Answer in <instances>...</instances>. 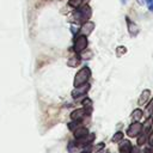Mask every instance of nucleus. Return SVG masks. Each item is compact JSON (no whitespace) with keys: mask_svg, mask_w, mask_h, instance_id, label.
<instances>
[{"mask_svg":"<svg viewBox=\"0 0 153 153\" xmlns=\"http://www.w3.org/2000/svg\"><path fill=\"white\" fill-rule=\"evenodd\" d=\"M91 16H92V8L88 4H85L82 6H79V7L74 8V11L71 13L69 20L74 25H81L85 22L90 20Z\"/></svg>","mask_w":153,"mask_h":153,"instance_id":"1","label":"nucleus"},{"mask_svg":"<svg viewBox=\"0 0 153 153\" xmlns=\"http://www.w3.org/2000/svg\"><path fill=\"white\" fill-rule=\"evenodd\" d=\"M91 75H92L91 68H90L88 66H82V67L75 73L74 81H73V86H74V87H78V86H80V85H84V84L88 82Z\"/></svg>","mask_w":153,"mask_h":153,"instance_id":"2","label":"nucleus"},{"mask_svg":"<svg viewBox=\"0 0 153 153\" xmlns=\"http://www.w3.org/2000/svg\"><path fill=\"white\" fill-rule=\"evenodd\" d=\"M88 45V39L87 36L81 35V33H76L74 36V42H73V51L75 54L81 53L82 50H85Z\"/></svg>","mask_w":153,"mask_h":153,"instance_id":"3","label":"nucleus"},{"mask_svg":"<svg viewBox=\"0 0 153 153\" xmlns=\"http://www.w3.org/2000/svg\"><path fill=\"white\" fill-rule=\"evenodd\" d=\"M90 88H91V84L90 82H86L84 85H80L78 87H74V90L72 91V97L74 99H78L80 97H84V96L87 94V92L90 91Z\"/></svg>","mask_w":153,"mask_h":153,"instance_id":"4","label":"nucleus"},{"mask_svg":"<svg viewBox=\"0 0 153 153\" xmlns=\"http://www.w3.org/2000/svg\"><path fill=\"white\" fill-rule=\"evenodd\" d=\"M141 130H142V123H140V121L131 122L127 128V135L129 137H136L141 133Z\"/></svg>","mask_w":153,"mask_h":153,"instance_id":"5","label":"nucleus"},{"mask_svg":"<svg viewBox=\"0 0 153 153\" xmlns=\"http://www.w3.org/2000/svg\"><path fill=\"white\" fill-rule=\"evenodd\" d=\"M94 27H96L94 23H93V22H91V20H87V22H85L84 24H81V26L79 27L78 33H81V35L88 36V35H91V33H92V31L94 30Z\"/></svg>","mask_w":153,"mask_h":153,"instance_id":"6","label":"nucleus"},{"mask_svg":"<svg viewBox=\"0 0 153 153\" xmlns=\"http://www.w3.org/2000/svg\"><path fill=\"white\" fill-rule=\"evenodd\" d=\"M126 22H127V27H128V32L131 37H135L137 33H139V26L129 18V17H126Z\"/></svg>","mask_w":153,"mask_h":153,"instance_id":"7","label":"nucleus"},{"mask_svg":"<svg viewBox=\"0 0 153 153\" xmlns=\"http://www.w3.org/2000/svg\"><path fill=\"white\" fill-rule=\"evenodd\" d=\"M120 145H118V151H120V153H129L130 152V148H131V142L128 140V139H122L120 142H118Z\"/></svg>","mask_w":153,"mask_h":153,"instance_id":"8","label":"nucleus"},{"mask_svg":"<svg viewBox=\"0 0 153 153\" xmlns=\"http://www.w3.org/2000/svg\"><path fill=\"white\" fill-rule=\"evenodd\" d=\"M88 134H90L88 129H87L86 127H84V126H81V127L76 128V129L73 131V135H74V140H79V139H82V137L87 136Z\"/></svg>","mask_w":153,"mask_h":153,"instance_id":"9","label":"nucleus"},{"mask_svg":"<svg viewBox=\"0 0 153 153\" xmlns=\"http://www.w3.org/2000/svg\"><path fill=\"white\" fill-rule=\"evenodd\" d=\"M85 116H86V112L82 108L81 109H75L71 112V120L72 121H82Z\"/></svg>","mask_w":153,"mask_h":153,"instance_id":"10","label":"nucleus"},{"mask_svg":"<svg viewBox=\"0 0 153 153\" xmlns=\"http://www.w3.org/2000/svg\"><path fill=\"white\" fill-rule=\"evenodd\" d=\"M149 99H151V90L145 88V90L140 93V96H139L137 104H139V105H145Z\"/></svg>","mask_w":153,"mask_h":153,"instance_id":"11","label":"nucleus"},{"mask_svg":"<svg viewBox=\"0 0 153 153\" xmlns=\"http://www.w3.org/2000/svg\"><path fill=\"white\" fill-rule=\"evenodd\" d=\"M82 109L85 110L86 116H91L92 110H93V106H92V100H91L90 98L86 97V98L82 100Z\"/></svg>","mask_w":153,"mask_h":153,"instance_id":"12","label":"nucleus"},{"mask_svg":"<svg viewBox=\"0 0 153 153\" xmlns=\"http://www.w3.org/2000/svg\"><path fill=\"white\" fill-rule=\"evenodd\" d=\"M143 117V111L141 110V109H134L133 111H131V115H130V120H131V122H137V121H140L141 118Z\"/></svg>","mask_w":153,"mask_h":153,"instance_id":"13","label":"nucleus"},{"mask_svg":"<svg viewBox=\"0 0 153 153\" xmlns=\"http://www.w3.org/2000/svg\"><path fill=\"white\" fill-rule=\"evenodd\" d=\"M80 62H81V59L79 57V55H78V54H75L74 56H72V57L67 61V65H68V67L74 68V67H79Z\"/></svg>","mask_w":153,"mask_h":153,"instance_id":"14","label":"nucleus"},{"mask_svg":"<svg viewBox=\"0 0 153 153\" xmlns=\"http://www.w3.org/2000/svg\"><path fill=\"white\" fill-rule=\"evenodd\" d=\"M146 108H145V111H143V115H146V117H152L153 115V98H151L147 103H146Z\"/></svg>","mask_w":153,"mask_h":153,"instance_id":"15","label":"nucleus"},{"mask_svg":"<svg viewBox=\"0 0 153 153\" xmlns=\"http://www.w3.org/2000/svg\"><path fill=\"white\" fill-rule=\"evenodd\" d=\"M153 129V126H152V120H151V117H148V118H146V121L142 123V133H146V134H148L151 130Z\"/></svg>","mask_w":153,"mask_h":153,"instance_id":"16","label":"nucleus"},{"mask_svg":"<svg viewBox=\"0 0 153 153\" xmlns=\"http://www.w3.org/2000/svg\"><path fill=\"white\" fill-rule=\"evenodd\" d=\"M90 0H68V6L72 7V8H76L79 6H82L85 4H88Z\"/></svg>","mask_w":153,"mask_h":153,"instance_id":"17","label":"nucleus"},{"mask_svg":"<svg viewBox=\"0 0 153 153\" xmlns=\"http://www.w3.org/2000/svg\"><path fill=\"white\" fill-rule=\"evenodd\" d=\"M147 136H148V134L141 131V133L136 136V137H137V141H136L137 146H142V145H145V143L147 142Z\"/></svg>","mask_w":153,"mask_h":153,"instance_id":"18","label":"nucleus"},{"mask_svg":"<svg viewBox=\"0 0 153 153\" xmlns=\"http://www.w3.org/2000/svg\"><path fill=\"white\" fill-rule=\"evenodd\" d=\"M81 122H82V121H71V122L67 124V127H68V129H69L71 131H74L76 128H79V127L82 126Z\"/></svg>","mask_w":153,"mask_h":153,"instance_id":"19","label":"nucleus"},{"mask_svg":"<svg viewBox=\"0 0 153 153\" xmlns=\"http://www.w3.org/2000/svg\"><path fill=\"white\" fill-rule=\"evenodd\" d=\"M78 55H79V57H80L81 60H90L93 54H92L91 50H86V49H85V50H82L81 53H79Z\"/></svg>","mask_w":153,"mask_h":153,"instance_id":"20","label":"nucleus"},{"mask_svg":"<svg viewBox=\"0 0 153 153\" xmlns=\"http://www.w3.org/2000/svg\"><path fill=\"white\" fill-rule=\"evenodd\" d=\"M123 137H124V134H123V133L120 130V131H116V133L114 134V136L111 137V141H112L114 143H117V142H120V141H121Z\"/></svg>","mask_w":153,"mask_h":153,"instance_id":"21","label":"nucleus"},{"mask_svg":"<svg viewBox=\"0 0 153 153\" xmlns=\"http://www.w3.org/2000/svg\"><path fill=\"white\" fill-rule=\"evenodd\" d=\"M104 147H105V143H104V142H99V143H97L96 146L92 145V153H99L100 151L104 149Z\"/></svg>","mask_w":153,"mask_h":153,"instance_id":"22","label":"nucleus"},{"mask_svg":"<svg viewBox=\"0 0 153 153\" xmlns=\"http://www.w3.org/2000/svg\"><path fill=\"white\" fill-rule=\"evenodd\" d=\"M127 53V48L126 47H123V45H120V47H117V49H116V55L120 57V56H122V55H124Z\"/></svg>","mask_w":153,"mask_h":153,"instance_id":"23","label":"nucleus"},{"mask_svg":"<svg viewBox=\"0 0 153 153\" xmlns=\"http://www.w3.org/2000/svg\"><path fill=\"white\" fill-rule=\"evenodd\" d=\"M147 141H148V145L153 147V129L148 133V136H147Z\"/></svg>","mask_w":153,"mask_h":153,"instance_id":"24","label":"nucleus"},{"mask_svg":"<svg viewBox=\"0 0 153 153\" xmlns=\"http://www.w3.org/2000/svg\"><path fill=\"white\" fill-rule=\"evenodd\" d=\"M129 153H141V149H140V146H131L130 148V152Z\"/></svg>","mask_w":153,"mask_h":153,"instance_id":"25","label":"nucleus"},{"mask_svg":"<svg viewBox=\"0 0 153 153\" xmlns=\"http://www.w3.org/2000/svg\"><path fill=\"white\" fill-rule=\"evenodd\" d=\"M142 152H143V153H153V147H152V146H146Z\"/></svg>","mask_w":153,"mask_h":153,"instance_id":"26","label":"nucleus"},{"mask_svg":"<svg viewBox=\"0 0 153 153\" xmlns=\"http://www.w3.org/2000/svg\"><path fill=\"white\" fill-rule=\"evenodd\" d=\"M146 2H147V7H148V10L153 12V0H146Z\"/></svg>","mask_w":153,"mask_h":153,"instance_id":"27","label":"nucleus"},{"mask_svg":"<svg viewBox=\"0 0 153 153\" xmlns=\"http://www.w3.org/2000/svg\"><path fill=\"white\" fill-rule=\"evenodd\" d=\"M137 2H139V5H143L145 4V0H136Z\"/></svg>","mask_w":153,"mask_h":153,"instance_id":"28","label":"nucleus"},{"mask_svg":"<svg viewBox=\"0 0 153 153\" xmlns=\"http://www.w3.org/2000/svg\"><path fill=\"white\" fill-rule=\"evenodd\" d=\"M121 1H122V4H123V5L126 4V0H121Z\"/></svg>","mask_w":153,"mask_h":153,"instance_id":"29","label":"nucleus"},{"mask_svg":"<svg viewBox=\"0 0 153 153\" xmlns=\"http://www.w3.org/2000/svg\"><path fill=\"white\" fill-rule=\"evenodd\" d=\"M151 120H152V126H153V116H152V118H151Z\"/></svg>","mask_w":153,"mask_h":153,"instance_id":"30","label":"nucleus"}]
</instances>
